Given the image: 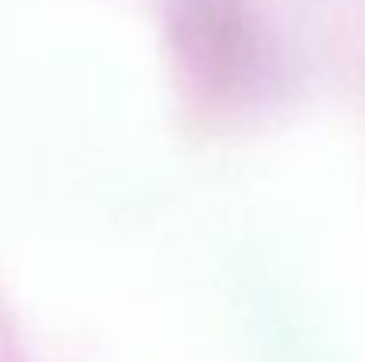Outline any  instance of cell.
<instances>
[{
	"instance_id": "6da1fadb",
	"label": "cell",
	"mask_w": 365,
	"mask_h": 362,
	"mask_svg": "<svg viewBox=\"0 0 365 362\" xmlns=\"http://www.w3.org/2000/svg\"><path fill=\"white\" fill-rule=\"evenodd\" d=\"M163 29L185 82L206 104L252 111L280 93V43L248 0H167Z\"/></svg>"
}]
</instances>
